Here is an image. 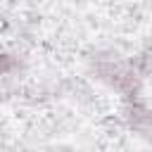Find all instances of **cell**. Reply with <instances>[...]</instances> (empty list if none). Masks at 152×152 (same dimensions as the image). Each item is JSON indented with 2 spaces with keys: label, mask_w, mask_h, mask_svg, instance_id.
<instances>
[{
  "label": "cell",
  "mask_w": 152,
  "mask_h": 152,
  "mask_svg": "<svg viewBox=\"0 0 152 152\" xmlns=\"http://www.w3.org/2000/svg\"><path fill=\"white\" fill-rule=\"evenodd\" d=\"M90 74L112 88L116 95H121L124 102L140 100L142 97V76L133 69L131 59L121 57L116 50H97L88 57Z\"/></svg>",
  "instance_id": "obj_1"
},
{
  "label": "cell",
  "mask_w": 152,
  "mask_h": 152,
  "mask_svg": "<svg viewBox=\"0 0 152 152\" xmlns=\"http://www.w3.org/2000/svg\"><path fill=\"white\" fill-rule=\"evenodd\" d=\"M124 124L128 131H133L138 138H142L145 142L152 145V107L140 97V100H131L124 102Z\"/></svg>",
  "instance_id": "obj_2"
},
{
  "label": "cell",
  "mask_w": 152,
  "mask_h": 152,
  "mask_svg": "<svg viewBox=\"0 0 152 152\" xmlns=\"http://www.w3.org/2000/svg\"><path fill=\"white\" fill-rule=\"evenodd\" d=\"M24 71V59L17 52L10 50H0V78L5 76H17Z\"/></svg>",
  "instance_id": "obj_3"
},
{
  "label": "cell",
  "mask_w": 152,
  "mask_h": 152,
  "mask_svg": "<svg viewBox=\"0 0 152 152\" xmlns=\"http://www.w3.org/2000/svg\"><path fill=\"white\" fill-rule=\"evenodd\" d=\"M131 64H133V69H135L142 78L152 76V45L145 48V50H140L135 57H131Z\"/></svg>",
  "instance_id": "obj_4"
}]
</instances>
